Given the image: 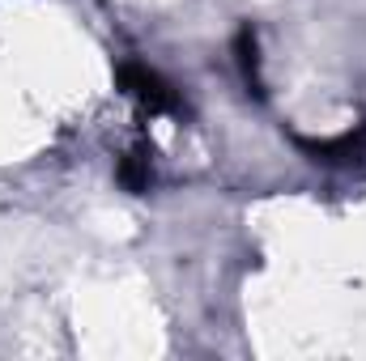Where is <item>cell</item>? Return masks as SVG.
I'll use <instances>...</instances> for the list:
<instances>
[{
	"label": "cell",
	"instance_id": "2",
	"mask_svg": "<svg viewBox=\"0 0 366 361\" xmlns=\"http://www.w3.org/2000/svg\"><path fill=\"white\" fill-rule=\"evenodd\" d=\"M234 60H239V73H243V86H247V93L264 98V77H260V43H256V30H252V26H239V34H234Z\"/></svg>",
	"mask_w": 366,
	"mask_h": 361
},
{
	"label": "cell",
	"instance_id": "3",
	"mask_svg": "<svg viewBox=\"0 0 366 361\" xmlns=\"http://www.w3.org/2000/svg\"><path fill=\"white\" fill-rule=\"evenodd\" d=\"M119 183H124V191H132V195L149 191V183H154V149H149V145H137L132 153L119 158Z\"/></svg>",
	"mask_w": 366,
	"mask_h": 361
},
{
	"label": "cell",
	"instance_id": "4",
	"mask_svg": "<svg viewBox=\"0 0 366 361\" xmlns=\"http://www.w3.org/2000/svg\"><path fill=\"white\" fill-rule=\"evenodd\" d=\"M311 158H324V162H341V158H354L362 149L366 132H345V136H332V141H307V136H294Z\"/></svg>",
	"mask_w": 366,
	"mask_h": 361
},
{
	"label": "cell",
	"instance_id": "1",
	"mask_svg": "<svg viewBox=\"0 0 366 361\" xmlns=\"http://www.w3.org/2000/svg\"><path fill=\"white\" fill-rule=\"evenodd\" d=\"M115 81H119V90L128 93L132 102H141L149 115H183V98L154 68H145V64H119V73H115Z\"/></svg>",
	"mask_w": 366,
	"mask_h": 361
}]
</instances>
